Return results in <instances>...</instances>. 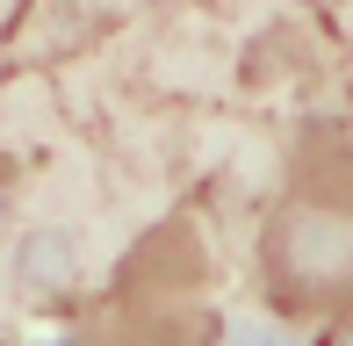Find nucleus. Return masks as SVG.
Segmentation results:
<instances>
[{"mask_svg":"<svg viewBox=\"0 0 353 346\" xmlns=\"http://www.w3.org/2000/svg\"><path fill=\"white\" fill-rule=\"evenodd\" d=\"M267 310L288 325H353V130L310 116L281 159L252 253Z\"/></svg>","mask_w":353,"mask_h":346,"instance_id":"1","label":"nucleus"},{"mask_svg":"<svg viewBox=\"0 0 353 346\" xmlns=\"http://www.w3.org/2000/svg\"><path fill=\"white\" fill-rule=\"evenodd\" d=\"M210 339H216L210 253H202L195 224L173 216L123 253L72 346H210Z\"/></svg>","mask_w":353,"mask_h":346,"instance_id":"2","label":"nucleus"}]
</instances>
